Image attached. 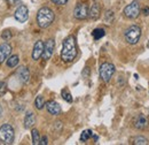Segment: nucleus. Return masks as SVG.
Instances as JSON below:
<instances>
[{
	"label": "nucleus",
	"mask_w": 149,
	"mask_h": 145,
	"mask_svg": "<svg viewBox=\"0 0 149 145\" xmlns=\"http://www.w3.org/2000/svg\"><path fill=\"white\" fill-rule=\"evenodd\" d=\"M54 12L48 7H41L37 13V23L38 25L42 29L48 28L54 22Z\"/></svg>",
	"instance_id": "f03ea898"
},
{
	"label": "nucleus",
	"mask_w": 149,
	"mask_h": 145,
	"mask_svg": "<svg viewBox=\"0 0 149 145\" xmlns=\"http://www.w3.org/2000/svg\"><path fill=\"white\" fill-rule=\"evenodd\" d=\"M1 38H2L5 42L10 40V38H12V32H10L9 30H5V31H2V34H1Z\"/></svg>",
	"instance_id": "393cba45"
},
{
	"label": "nucleus",
	"mask_w": 149,
	"mask_h": 145,
	"mask_svg": "<svg viewBox=\"0 0 149 145\" xmlns=\"http://www.w3.org/2000/svg\"><path fill=\"white\" fill-rule=\"evenodd\" d=\"M125 40L131 44V45H135L139 40H140V37H141V28L139 25H131L130 28H127L125 30Z\"/></svg>",
	"instance_id": "20e7f679"
},
{
	"label": "nucleus",
	"mask_w": 149,
	"mask_h": 145,
	"mask_svg": "<svg viewBox=\"0 0 149 145\" xmlns=\"http://www.w3.org/2000/svg\"><path fill=\"white\" fill-rule=\"evenodd\" d=\"M133 144H135V145H147V144H148V141H147V138H145L143 136H136V137L133 139Z\"/></svg>",
	"instance_id": "4be33fe9"
},
{
	"label": "nucleus",
	"mask_w": 149,
	"mask_h": 145,
	"mask_svg": "<svg viewBox=\"0 0 149 145\" xmlns=\"http://www.w3.org/2000/svg\"><path fill=\"white\" fill-rule=\"evenodd\" d=\"M15 139V131L10 125L6 123L0 127V141L3 144H13Z\"/></svg>",
	"instance_id": "7ed1b4c3"
},
{
	"label": "nucleus",
	"mask_w": 149,
	"mask_h": 145,
	"mask_svg": "<svg viewBox=\"0 0 149 145\" xmlns=\"http://www.w3.org/2000/svg\"><path fill=\"white\" fill-rule=\"evenodd\" d=\"M147 126H148V119L143 114H140L134 119V127L136 129L142 130V129L147 128Z\"/></svg>",
	"instance_id": "4468645a"
},
{
	"label": "nucleus",
	"mask_w": 149,
	"mask_h": 145,
	"mask_svg": "<svg viewBox=\"0 0 149 145\" xmlns=\"http://www.w3.org/2000/svg\"><path fill=\"white\" fill-rule=\"evenodd\" d=\"M14 16L16 18V21H19L21 23L25 22V21L29 18V11H28V7H26L25 5H19V7L16 8V11H15Z\"/></svg>",
	"instance_id": "1a4fd4ad"
},
{
	"label": "nucleus",
	"mask_w": 149,
	"mask_h": 145,
	"mask_svg": "<svg viewBox=\"0 0 149 145\" xmlns=\"http://www.w3.org/2000/svg\"><path fill=\"white\" fill-rule=\"evenodd\" d=\"M93 136V131L91 130V129H87V130H84L83 132H81V135H80V142H83V143H86L91 137Z\"/></svg>",
	"instance_id": "a211bd4d"
},
{
	"label": "nucleus",
	"mask_w": 149,
	"mask_h": 145,
	"mask_svg": "<svg viewBox=\"0 0 149 145\" xmlns=\"http://www.w3.org/2000/svg\"><path fill=\"white\" fill-rule=\"evenodd\" d=\"M39 144H40V145H47V144H48V142H47V137H46V136L41 137V138H40Z\"/></svg>",
	"instance_id": "c85d7f7f"
},
{
	"label": "nucleus",
	"mask_w": 149,
	"mask_h": 145,
	"mask_svg": "<svg viewBox=\"0 0 149 145\" xmlns=\"http://www.w3.org/2000/svg\"><path fill=\"white\" fill-rule=\"evenodd\" d=\"M45 106H46V109H47V112L49 113V114H52V115H60L61 114V112H62V109H61V106L54 101V100H49V101H47V103H45Z\"/></svg>",
	"instance_id": "9b49d317"
},
{
	"label": "nucleus",
	"mask_w": 149,
	"mask_h": 145,
	"mask_svg": "<svg viewBox=\"0 0 149 145\" xmlns=\"http://www.w3.org/2000/svg\"><path fill=\"white\" fill-rule=\"evenodd\" d=\"M36 123V115L32 112H29L25 114L24 118V128L25 129H31Z\"/></svg>",
	"instance_id": "2eb2a0df"
},
{
	"label": "nucleus",
	"mask_w": 149,
	"mask_h": 145,
	"mask_svg": "<svg viewBox=\"0 0 149 145\" xmlns=\"http://www.w3.org/2000/svg\"><path fill=\"white\" fill-rule=\"evenodd\" d=\"M140 12H141V9H140V5L138 1H132L124 8V15L131 20L138 18Z\"/></svg>",
	"instance_id": "423d86ee"
},
{
	"label": "nucleus",
	"mask_w": 149,
	"mask_h": 145,
	"mask_svg": "<svg viewBox=\"0 0 149 145\" xmlns=\"http://www.w3.org/2000/svg\"><path fill=\"white\" fill-rule=\"evenodd\" d=\"M31 137H32V144L39 145L40 135H39V131H38L37 129H32V131H31Z\"/></svg>",
	"instance_id": "412c9836"
},
{
	"label": "nucleus",
	"mask_w": 149,
	"mask_h": 145,
	"mask_svg": "<svg viewBox=\"0 0 149 145\" xmlns=\"http://www.w3.org/2000/svg\"><path fill=\"white\" fill-rule=\"evenodd\" d=\"M77 56V45L74 36L67 37L63 40L62 51H61V59L64 62H72Z\"/></svg>",
	"instance_id": "f257e3e1"
},
{
	"label": "nucleus",
	"mask_w": 149,
	"mask_h": 145,
	"mask_svg": "<svg viewBox=\"0 0 149 145\" xmlns=\"http://www.w3.org/2000/svg\"><path fill=\"white\" fill-rule=\"evenodd\" d=\"M6 1L9 6H16V5L21 4V0H6Z\"/></svg>",
	"instance_id": "bb28decb"
},
{
	"label": "nucleus",
	"mask_w": 149,
	"mask_h": 145,
	"mask_svg": "<svg viewBox=\"0 0 149 145\" xmlns=\"http://www.w3.org/2000/svg\"><path fill=\"white\" fill-rule=\"evenodd\" d=\"M1 114H2V109H1V107H0V116H1Z\"/></svg>",
	"instance_id": "7c9ffc66"
},
{
	"label": "nucleus",
	"mask_w": 149,
	"mask_h": 145,
	"mask_svg": "<svg viewBox=\"0 0 149 145\" xmlns=\"http://www.w3.org/2000/svg\"><path fill=\"white\" fill-rule=\"evenodd\" d=\"M16 77L19 78V81L21 83L25 84L29 82L30 80V72L26 67H19V69L16 70Z\"/></svg>",
	"instance_id": "f8f14e48"
},
{
	"label": "nucleus",
	"mask_w": 149,
	"mask_h": 145,
	"mask_svg": "<svg viewBox=\"0 0 149 145\" xmlns=\"http://www.w3.org/2000/svg\"><path fill=\"white\" fill-rule=\"evenodd\" d=\"M19 55H12L9 56L7 60H6V65L9 67V68H14L19 65Z\"/></svg>",
	"instance_id": "f3484780"
},
{
	"label": "nucleus",
	"mask_w": 149,
	"mask_h": 145,
	"mask_svg": "<svg viewBox=\"0 0 149 145\" xmlns=\"http://www.w3.org/2000/svg\"><path fill=\"white\" fill-rule=\"evenodd\" d=\"M88 6L86 4H78L74 7V16L77 20H85L88 16Z\"/></svg>",
	"instance_id": "0eeeda50"
},
{
	"label": "nucleus",
	"mask_w": 149,
	"mask_h": 145,
	"mask_svg": "<svg viewBox=\"0 0 149 145\" xmlns=\"http://www.w3.org/2000/svg\"><path fill=\"white\" fill-rule=\"evenodd\" d=\"M62 98L67 103H72V96H71V93L67 90V89H63L62 90Z\"/></svg>",
	"instance_id": "5701e85b"
},
{
	"label": "nucleus",
	"mask_w": 149,
	"mask_h": 145,
	"mask_svg": "<svg viewBox=\"0 0 149 145\" xmlns=\"http://www.w3.org/2000/svg\"><path fill=\"white\" fill-rule=\"evenodd\" d=\"M52 2H54V4H56V5H65L69 0H51Z\"/></svg>",
	"instance_id": "cd10ccee"
},
{
	"label": "nucleus",
	"mask_w": 149,
	"mask_h": 145,
	"mask_svg": "<svg viewBox=\"0 0 149 145\" xmlns=\"http://www.w3.org/2000/svg\"><path fill=\"white\" fill-rule=\"evenodd\" d=\"M100 13H101V7L97 2H94L93 6L91 7V9L88 11V16L91 20H97L100 18Z\"/></svg>",
	"instance_id": "dca6fc26"
},
{
	"label": "nucleus",
	"mask_w": 149,
	"mask_h": 145,
	"mask_svg": "<svg viewBox=\"0 0 149 145\" xmlns=\"http://www.w3.org/2000/svg\"><path fill=\"white\" fill-rule=\"evenodd\" d=\"M7 92V84L2 81H0V97H2Z\"/></svg>",
	"instance_id": "a878e982"
},
{
	"label": "nucleus",
	"mask_w": 149,
	"mask_h": 145,
	"mask_svg": "<svg viewBox=\"0 0 149 145\" xmlns=\"http://www.w3.org/2000/svg\"><path fill=\"white\" fill-rule=\"evenodd\" d=\"M12 54V46L8 43H2L0 45V63H3Z\"/></svg>",
	"instance_id": "9d476101"
},
{
	"label": "nucleus",
	"mask_w": 149,
	"mask_h": 145,
	"mask_svg": "<svg viewBox=\"0 0 149 145\" xmlns=\"http://www.w3.org/2000/svg\"><path fill=\"white\" fill-rule=\"evenodd\" d=\"M54 49H55V42L54 39H48L46 40V43L44 44V52H42V59L44 60H48L51 59V56L53 55L54 52Z\"/></svg>",
	"instance_id": "6e6552de"
},
{
	"label": "nucleus",
	"mask_w": 149,
	"mask_h": 145,
	"mask_svg": "<svg viewBox=\"0 0 149 145\" xmlns=\"http://www.w3.org/2000/svg\"><path fill=\"white\" fill-rule=\"evenodd\" d=\"M106 35V31H104V29H102V28H97V29H94L93 32H92V36L95 40H99V39H101L102 37H104Z\"/></svg>",
	"instance_id": "6ab92c4d"
},
{
	"label": "nucleus",
	"mask_w": 149,
	"mask_h": 145,
	"mask_svg": "<svg viewBox=\"0 0 149 145\" xmlns=\"http://www.w3.org/2000/svg\"><path fill=\"white\" fill-rule=\"evenodd\" d=\"M35 106L37 109H42L45 107V99L42 96H37V98L35 100Z\"/></svg>",
	"instance_id": "aec40b11"
},
{
	"label": "nucleus",
	"mask_w": 149,
	"mask_h": 145,
	"mask_svg": "<svg viewBox=\"0 0 149 145\" xmlns=\"http://www.w3.org/2000/svg\"><path fill=\"white\" fill-rule=\"evenodd\" d=\"M142 14H143L145 16H149V7L148 6H146V7L142 9Z\"/></svg>",
	"instance_id": "c756f323"
},
{
	"label": "nucleus",
	"mask_w": 149,
	"mask_h": 145,
	"mask_svg": "<svg viewBox=\"0 0 149 145\" xmlns=\"http://www.w3.org/2000/svg\"><path fill=\"white\" fill-rule=\"evenodd\" d=\"M44 52V42L42 40H37L35 43V46H33V50H32V59L35 61H37L40 59V56L42 55Z\"/></svg>",
	"instance_id": "ddd939ff"
},
{
	"label": "nucleus",
	"mask_w": 149,
	"mask_h": 145,
	"mask_svg": "<svg viewBox=\"0 0 149 145\" xmlns=\"http://www.w3.org/2000/svg\"><path fill=\"white\" fill-rule=\"evenodd\" d=\"M113 18H115V14H113V12H112V11H108V12L106 13L104 20H106V22H108V23H111L112 21H113Z\"/></svg>",
	"instance_id": "b1692460"
},
{
	"label": "nucleus",
	"mask_w": 149,
	"mask_h": 145,
	"mask_svg": "<svg viewBox=\"0 0 149 145\" xmlns=\"http://www.w3.org/2000/svg\"><path fill=\"white\" fill-rule=\"evenodd\" d=\"M115 70H116V68H115V66L112 63H110V62H104V63H102L100 66V77L102 78L103 82L108 83L111 80L112 76H113Z\"/></svg>",
	"instance_id": "39448f33"
}]
</instances>
